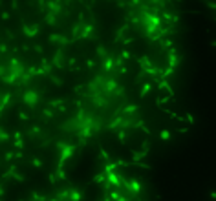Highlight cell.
Instances as JSON below:
<instances>
[{
  "mask_svg": "<svg viewBox=\"0 0 216 201\" xmlns=\"http://www.w3.org/2000/svg\"><path fill=\"white\" fill-rule=\"evenodd\" d=\"M57 150H59V165H57V168H64V163L68 161L70 157H73V154H75L77 146L73 143H66V141H57Z\"/></svg>",
  "mask_w": 216,
  "mask_h": 201,
  "instance_id": "6da1fadb",
  "label": "cell"
},
{
  "mask_svg": "<svg viewBox=\"0 0 216 201\" xmlns=\"http://www.w3.org/2000/svg\"><path fill=\"white\" fill-rule=\"evenodd\" d=\"M84 117H86V110H79L75 117H70L68 121L62 123L61 130H64V132H72V134H77V132L83 128V121H84Z\"/></svg>",
  "mask_w": 216,
  "mask_h": 201,
  "instance_id": "7a4b0ae2",
  "label": "cell"
},
{
  "mask_svg": "<svg viewBox=\"0 0 216 201\" xmlns=\"http://www.w3.org/2000/svg\"><path fill=\"white\" fill-rule=\"evenodd\" d=\"M6 68H8L6 75H11L17 82H19V79H20L22 75L26 73V66H24L22 61H19L17 57H13V59L9 61V64H6Z\"/></svg>",
  "mask_w": 216,
  "mask_h": 201,
  "instance_id": "3957f363",
  "label": "cell"
},
{
  "mask_svg": "<svg viewBox=\"0 0 216 201\" xmlns=\"http://www.w3.org/2000/svg\"><path fill=\"white\" fill-rule=\"evenodd\" d=\"M22 103L30 108H35V106L40 103V93L37 90H26L24 95H22Z\"/></svg>",
  "mask_w": 216,
  "mask_h": 201,
  "instance_id": "277c9868",
  "label": "cell"
},
{
  "mask_svg": "<svg viewBox=\"0 0 216 201\" xmlns=\"http://www.w3.org/2000/svg\"><path fill=\"white\" fill-rule=\"evenodd\" d=\"M66 62H68V59H66V53L62 48H59L57 51H55L53 59H51V66H53V70H66Z\"/></svg>",
  "mask_w": 216,
  "mask_h": 201,
  "instance_id": "5b68a950",
  "label": "cell"
},
{
  "mask_svg": "<svg viewBox=\"0 0 216 201\" xmlns=\"http://www.w3.org/2000/svg\"><path fill=\"white\" fill-rule=\"evenodd\" d=\"M88 97H90L92 104L97 106V108H106V106L110 104V99H106L101 92H97V93H88Z\"/></svg>",
  "mask_w": 216,
  "mask_h": 201,
  "instance_id": "8992f818",
  "label": "cell"
},
{
  "mask_svg": "<svg viewBox=\"0 0 216 201\" xmlns=\"http://www.w3.org/2000/svg\"><path fill=\"white\" fill-rule=\"evenodd\" d=\"M95 37H97V35H95V28H94V24H92V22H84L79 40H81V39H84V40H95Z\"/></svg>",
  "mask_w": 216,
  "mask_h": 201,
  "instance_id": "52a82bcc",
  "label": "cell"
},
{
  "mask_svg": "<svg viewBox=\"0 0 216 201\" xmlns=\"http://www.w3.org/2000/svg\"><path fill=\"white\" fill-rule=\"evenodd\" d=\"M40 31V26L39 24H22V33H24V37L26 39H35L37 35Z\"/></svg>",
  "mask_w": 216,
  "mask_h": 201,
  "instance_id": "ba28073f",
  "label": "cell"
},
{
  "mask_svg": "<svg viewBox=\"0 0 216 201\" xmlns=\"http://www.w3.org/2000/svg\"><path fill=\"white\" fill-rule=\"evenodd\" d=\"M138 112H139V106L138 104H127L123 108L117 110V115L121 117H138Z\"/></svg>",
  "mask_w": 216,
  "mask_h": 201,
  "instance_id": "9c48e42d",
  "label": "cell"
},
{
  "mask_svg": "<svg viewBox=\"0 0 216 201\" xmlns=\"http://www.w3.org/2000/svg\"><path fill=\"white\" fill-rule=\"evenodd\" d=\"M167 61H169V66H167V68L176 71V68H178V64H180V53L176 51V48H172V50L167 51Z\"/></svg>",
  "mask_w": 216,
  "mask_h": 201,
  "instance_id": "30bf717a",
  "label": "cell"
},
{
  "mask_svg": "<svg viewBox=\"0 0 216 201\" xmlns=\"http://www.w3.org/2000/svg\"><path fill=\"white\" fill-rule=\"evenodd\" d=\"M101 68H103V73H105V75L114 73V71H116V68H114V55H110V53H108L106 59H103Z\"/></svg>",
  "mask_w": 216,
  "mask_h": 201,
  "instance_id": "8fae6325",
  "label": "cell"
},
{
  "mask_svg": "<svg viewBox=\"0 0 216 201\" xmlns=\"http://www.w3.org/2000/svg\"><path fill=\"white\" fill-rule=\"evenodd\" d=\"M44 8H48V11L53 13L55 17H59L62 13V4L61 2H44Z\"/></svg>",
  "mask_w": 216,
  "mask_h": 201,
  "instance_id": "7c38bea8",
  "label": "cell"
},
{
  "mask_svg": "<svg viewBox=\"0 0 216 201\" xmlns=\"http://www.w3.org/2000/svg\"><path fill=\"white\" fill-rule=\"evenodd\" d=\"M50 42H59L61 46H68V44H72V40H70L66 35H57V33H53V35H50Z\"/></svg>",
  "mask_w": 216,
  "mask_h": 201,
  "instance_id": "4fadbf2b",
  "label": "cell"
},
{
  "mask_svg": "<svg viewBox=\"0 0 216 201\" xmlns=\"http://www.w3.org/2000/svg\"><path fill=\"white\" fill-rule=\"evenodd\" d=\"M130 154H132V165L139 163L141 159H145L147 156H148V152H147V150H132Z\"/></svg>",
  "mask_w": 216,
  "mask_h": 201,
  "instance_id": "5bb4252c",
  "label": "cell"
},
{
  "mask_svg": "<svg viewBox=\"0 0 216 201\" xmlns=\"http://www.w3.org/2000/svg\"><path fill=\"white\" fill-rule=\"evenodd\" d=\"M81 199H83L81 190L75 188V187H70V198H68V201H81Z\"/></svg>",
  "mask_w": 216,
  "mask_h": 201,
  "instance_id": "9a60e30c",
  "label": "cell"
},
{
  "mask_svg": "<svg viewBox=\"0 0 216 201\" xmlns=\"http://www.w3.org/2000/svg\"><path fill=\"white\" fill-rule=\"evenodd\" d=\"M11 93L9 92H6V93H2V97H0V108H2V110H6V108H8V106H9V103H11Z\"/></svg>",
  "mask_w": 216,
  "mask_h": 201,
  "instance_id": "2e32d148",
  "label": "cell"
},
{
  "mask_svg": "<svg viewBox=\"0 0 216 201\" xmlns=\"http://www.w3.org/2000/svg\"><path fill=\"white\" fill-rule=\"evenodd\" d=\"M44 20H46L48 26H57V17H55L53 13H50V11L44 13Z\"/></svg>",
  "mask_w": 216,
  "mask_h": 201,
  "instance_id": "e0dca14e",
  "label": "cell"
},
{
  "mask_svg": "<svg viewBox=\"0 0 216 201\" xmlns=\"http://www.w3.org/2000/svg\"><path fill=\"white\" fill-rule=\"evenodd\" d=\"M95 53H97V57H99V59H101V61H103V59H106V57H108V50H106V48H105V46H103V44H99L97 48H95Z\"/></svg>",
  "mask_w": 216,
  "mask_h": 201,
  "instance_id": "ac0fdd59",
  "label": "cell"
},
{
  "mask_svg": "<svg viewBox=\"0 0 216 201\" xmlns=\"http://www.w3.org/2000/svg\"><path fill=\"white\" fill-rule=\"evenodd\" d=\"M108 196H110V199H112V201H130L128 198H125V196H121V194H119L117 190H112V192H110V194H108Z\"/></svg>",
  "mask_w": 216,
  "mask_h": 201,
  "instance_id": "d6986e66",
  "label": "cell"
},
{
  "mask_svg": "<svg viewBox=\"0 0 216 201\" xmlns=\"http://www.w3.org/2000/svg\"><path fill=\"white\" fill-rule=\"evenodd\" d=\"M150 90H152L150 82H143V88H141V92H139V97H141V99H145V97L150 93Z\"/></svg>",
  "mask_w": 216,
  "mask_h": 201,
  "instance_id": "ffe728a7",
  "label": "cell"
},
{
  "mask_svg": "<svg viewBox=\"0 0 216 201\" xmlns=\"http://www.w3.org/2000/svg\"><path fill=\"white\" fill-rule=\"evenodd\" d=\"M8 141H9V134L6 132L4 126H0V145H2V143H8Z\"/></svg>",
  "mask_w": 216,
  "mask_h": 201,
  "instance_id": "44dd1931",
  "label": "cell"
},
{
  "mask_svg": "<svg viewBox=\"0 0 216 201\" xmlns=\"http://www.w3.org/2000/svg\"><path fill=\"white\" fill-rule=\"evenodd\" d=\"M48 79H50V81H51V82H53L55 86H62L64 84V81H62V79H61V77H57V75H48Z\"/></svg>",
  "mask_w": 216,
  "mask_h": 201,
  "instance_id": "7402d4cb",
  "label": "cell"
},
{
  "mask_svg": "<svg viewBox=\"0 0 216 201\" xmlns=\"http://www.w3.org/2000/svg\"><path fill=\"white\" fill-rule=\"evenodd\" d=\"M106 181V176H105V172H99V174H95L94 176V183H99V185H103Z\"/></svg>",
  "mask_w": 216,
  "mask_h": 201,
  "instance_id": "603a6c76",
  "label": "cell"
},
{
  "mask_svg": "<svg viewBox=\"0 0 216 201\" xmlns=\"http://www.w3.org/2000/svg\"><path fill=\"white\" fill-rule=\"evenodd\" d=\"M170 137H172V134H170L169 130H161V132H159V139L165 141V143H167V141H170Z\"/></svg>",
  "mask_w": 216,
  "mask_h": 201,
  "instance_id": "cb8c5ba5",
  "label": "cell"
},
{
  "mask_svg": "<svg viewBox=\"0 0 216 201\" xmlns=\"http://www.w3.org/2000/svg\"><path fill=\"white\" fill-rule=\"evenodd\" d=\"M40 134H42L40 126H31V130H30V137H39Z\"/></svg>",
  "mask_w": 216,
  "mask_h": 201,
  "instance_id": "d4e9b609",
  "label": "cell"
},
{
  "mask_svg": "<svg viewBox=\"0 0 216 201\" xmlns=\"http://www.w3.org/2000/svg\"><path fill=\"white\" fill-rule=\"evenodd\" d=\"M161 48L163 50H172V40H170V39H163L161 40Z\"/></svg>",
  "mask_w": 216,
  "mask_h": 201,
  "instance_id": "484cf974",
  "label": "cell"
},
{
  "mask_svg": "<svg viewBox=\"0 0 216 201\" xmlns=\"http://www.w3.org/2000/svg\"><path fill=\"white\" fill-rule=\"evenodd\" d=\"M42 115H46L48 119H51V117H55V110H51V108H44Z\"/></svg>",
  "mask_w": 216,
  "mask_h": 201,
  "instance_id": "4316f807",
  "label": "cell"
},
{
  "mask_svg": "<svg viewBox=\"0 0 216 201\" xmlns=\"http://www.w3.org/2000/svg\"><path fill=\"white\" fill-rule=\"evenodd\" d=\"M31 165L35 167V168H42V167H44V163H42L39 157H33V159H31Z\"/></svg>",
  "mask_w": 216,
  "mask_h": 201,
  "instance_id": "83f0119b",
  "label": "cell"
},
{
  "mask_svg": "<svg viewBox=\"0 0 216 201\" xmlns=\"http://www.w3.org/2000/svg\"><path fill=\"white\" fill-rule=\"evenodd\" d=\"M13 143H15V146L19 148V152H22V148H24V141H22V137L20 139H15Z\"/></svg>",
  "mask_w": 216,
  "mask_h": 201,
  "instance_id": "f1b7e54d",
  "label": "cell"
},
{
  "mask_svg": "<svg viewBox=\"0 0 216 201\" xmlns=\"http://www.w3.org/2000/svg\"><path fill=\"white\" fill-rule=\"evenodd\" d=\"M117 137L121 143H125V139H127V132L125 130H117Z\"/></svg>",
  "mask_w": 216,
  "mask_h": 201,
  "instance_id": "f546056e",
  "label": "cell"
},
{
  "mask_svg": "<svg viewBox=\"0 0 216 201\" xmlns=\"http://www.w3.org/2000/svg\"><path fill=\"white\" fill-rule=\"evenodd\" d=\"M119 57H121L123 61H128V59H130V57H132V55H130V51H128V50H123V51H121V55H119Z\"/></svg>",
  "mask_w": 216,
  "mask_h": 201,
  "instance_id": "4dcf8cb0",
  "label": "cell"
},
{
  "mask_svg": "<svg viewBox=\"0 0 216 201\" xmlns=\"http://www.w3.org/2000/svg\"><path fill=\"white\" fill-rule=\"evenodd\" d=\"M101 157L105 159V161H106V163H110V156H108V152L105 148H101Z\"/></svg>",
  "mask_w": 216,
  "mask_h": 201,
  "instance_id": "1f68e13d",
  "label": "cell"
},
{
  "mask_svg": "<svg viewBox=\"0 0 216 201\" xmlns=\"http://www.w3.org/2000/svg\"><path fill=\"white\" fill-rule=\"evenodd\" d=\"M6 71H8V68H6V64H0V79L6 75Z\"/></svg>",
  "mask_w": 216,
  "mask_h": 201,
  "instance_id": "d6a6232c",
  "label": "cell"
},
{
  "mask_svg": "<svg viewBox=\"0 0 216 201\" xmlns=\"http://www.w3.org/2000/svg\"><path fill=\"white\" fill-rule=\"evenodd\" d=\"M4 53H8V46L4 42H0V55H4Z\"/></svg>",
  "mask_w": 216,
  "mask_h": 201,
  "instance_id": "836d02e7",
  "label": "cell"
},
{
  "mask_svg": "<svg viewBox=\"0 0 216 201\" xmlns=\"http://www.w3.org/2000/svg\"><path fill=\"white\" fill-rule=\"evenodd\" d=\"M13 157H15V152H8V154L4 156V159H6V161H11Z\"/></svg>",
  "mask_w": 216,
  "mask_h": 201,
  "instance_id": "e575fe53",
  "label": "cell"
},
{
  "mask_svg": "<svg viewBox=\"0 0 216 201\" xmlns=\"http://www.w3.org/2000/svg\"><path fill=\"white\" fill-rule=\"evenodd\" d=\"M19 117H20L22 121H30V117H28V114H24V112H19Z\"/></svg>",
  "mask_w": 216,
  "mask_h": 201,
  "instance_id": "d590c367",
  "label": "cell"
},
{
  "mask_svg": "<svg viewBox=\"0 0 216 201\" xmlns=\"http://www.w3.org/2000/svg\"><path fill=\"white\" fill-rule=\"evenodd\" d=\"M0 17H2V20H9V13H8V11H2Z\"/></svg>",
  "mask_w": 216,
  "mask_h": 201,
  "instance_id": "8d00e7d4",
  "label": "cell"
},
{
  "mask_svg": "<svg viewBox=\"0 0 216 201\" xmlns=\"http://www.w3.org/2000/svg\"><path fill=\"white\" fill-rule=\"evenodd\" d=\"M94 66H95V62H94V61H90V59H88V61H86V68H88V70H92V68H94Z\"/></svg>",
  "mask_w": 216,
  "mask_h": 201,
  "instance_id": "74e56055",
  "label": "cell"
},
{
  "mask_svg": "<svg viewBox=\"0 0 216 201\" xmlns=\"http://www.w3.org/2000/svg\"><path fill=\"white\" fill-rule=\"evenodd\" d=\"M59 104H62L61 99H59V101H50V106H59Z\"/></svg>",
  "mask_w": 216,
  "mask_h": 201,
  "instance_id": "f35d334b",
  "label": "cell"
},
{
  "mask_svg": "<svg viewBox=\"0 0 216 201\" xmlns=\"http://www.w3.org/2000/svg\"><path fill=\"white\" fill-rule=\"evenodd\" d=\"M185 119H187V121H189L191 124H194V117L191 115V114H187V117H185Z\"/></svg>",
  "mask_w": 216,
  "mask_h": 201,
  "instance_id": "ab89813d",
  "label": "cell"
},
{
  "mask_svg": "<svg viewBox=\"0 0 216 201\" xmlns=\"http://www.w3.org/2000/svg\"><path fill=\"white\" fill-rule=\"evenodd\" d=\"M35 51H37V53H42V46H35Z\"/></svg>",
  "mask_w": 216,
  "mask_h": 201,
  "instance_id": "60d3db41",
  "label": "cell"
},
{
  "mask_svg": "<svg viewBox=\"0 0 216 201\" xmlns=\"http://www.w3.org/2000/svg\"><path fill=\"white\" fill-rule=\"evenodd\" d=\"M50 181H51V185H55V176L53 174H50Z\"/></svg>",
  "mask_w": 216,
  "mask_h": 201,
  "instance_id": "b9f144b4",
  "label": "cell"
},
{
  "mask_svg": "<svg viewBox=\"0 0 216 201\" xmlns=\"http://www.w3.org/2000/svg\"><path fill=\"white\" fill-rule=\"evenodd\" d=\"M2 112H4V110H2V108H0V115H2Z\"/></svg>",
  "mask_w": 216,
  "mask_h": 201,
  "instance_id": "7bdbcfd3",
  "label": "cell"
},
{
  "mask_svg": "<svg viewBox=\"0 0 216 201\" xmlns=\"http://www.w3.org/2000/svg\"><path fill=\"white\" fill-rule=\"evenodd\" d=\"M0 6H2V2H0Z\"/></svg>",
  "mask_w": 216,
  "mask_h": 201,
  "instance_id": "ee69618b",
  "label": "cell"
},
{
  "mask_svg": "<svg viewBox=\"0 0 216 201\" xmlns=\"http://www.w3.org/2000/svg\"><path fill=\"white\" fill-rule=\"evenodd\" d=\"M0 201H2V199H0Z\"/></svg>",
  "mask_w": 216,
  "mask_h": 201,
  "instance_id": "f6af8a7d",
  "label": "cell"
}]
</instances>
